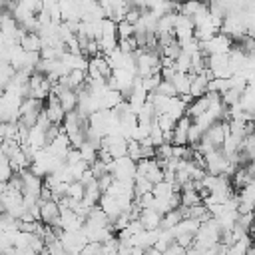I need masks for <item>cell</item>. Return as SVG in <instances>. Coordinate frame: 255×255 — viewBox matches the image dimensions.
<instances>
[{"label":"cell","mask_w":255,"mask_h":255,"mask_svg":"<svg viewBox=\"0 0 255 255\" xmlns=\"http://www.w3.org/2000/svg\"><path fill=\"white\" fill-rule=\"evenodd\" d=\"M155 92H159V94H163V96H169V98H171V96H177V90H175V86H173L169 80H161Z\"/></svg>","instance_id":"484cf974"},{"label":"cell","mask_w":255,"mask_h":255,"mask_svg":"<svg viewBox=\"0 0 255 255\" xmlns=\"http://www.w3.org/2000/svg\"><path fill=\"white\" fill-rule=\"evenodd\" d=\"M108 165H110V163H106L104 159H100V157H98L94 163H90V171H92V173H94V177L98 179V177H102V175L110 173V171H108Z\"/></svg>","instance_id":"cb8c5ba5"},{"label":"cell","mask_w":255,"mask_h":255,"mask_svg":"<svg viewBox=\"0 0 255 255\" xmlns=\"http://www.w3.org/2000/svg\"><path fill=\"white\" fill-rule=\"evenodd\" d=\"M163 255H187V249L175 241V243H171V245L163 251Z\"/></svg>","instance_id":"83f0119b"},{"label":"cell","mask_w":255,"mask_h":255,"mask_svg":"<svg viewBox=\"0 0 255 255\" xmlns=\"http://www.w3.org/2000/svg\"><path fill=\"white\" fill-rule=\"evenodd\" d=\"M193 120L189 116H181L177 122H175V128H173V145H189V128H191Z\"/></svg>","instance_id":"30bf717a"},{"label":"cell","mask_w":255,"mask_h":255,"mask_svg":"<svg viewBox=\"0 0 255 255\" xmlns=\"http://www.w3.org/2000/svg\"><path fill=\"white\" fill-rule=\"evenodd\" d=\"M78 149H80L82 159H84L88 165H90V163H94V161L98 159V151H100V147H98L96 143H92V141H88V139H86Z\"/></svg>","instance_id":"2e32d148"},{"label":"cell","mask_w":255,"mask_h":255,"mask_svg":"<svg viewBox=\"0 0 255 255\" xmlns=\"http://www.w3.org/2000/svg\"><path fill=\"white\" fill-rule=\"evenodd\" d=\"M207 108H209V98H207V94H203V96L195 98V100L187 106L185 116H189L191 120H195V118H199L201 114H205V112H207Z\"/></svg>","instance_id":"7c38bea8"},{"label":"cell","mask_w":255,"mask_h":255,"mask_svg":"<svg viewBox=\"0 0 255 255\" xmlns=\"http://www.w3.org/2000/svg\"><path fill=\"white\" fill-rule=\"evenodd\" d=\"M128 157L133 161L141 159V143L137 139H128Z\"/></svg>","instance_id":"7402d4cb"},{"label":"cell","mask_w":255,"mask_h":255,"mask_svg":"<svg viewBox=\"0 0 255 255\" xmlns=\"http://www.w3.org/2000/svg\"><path fill=\"white\" fill-rule=\"evenodd\" d=\"M151 189H153V183L147 177L135 173V177H133V195L135 197H141L145 193H151Z\"/></svg>","instance_id":"e0dca14e"},{"label":"cell","mask_w":255,"mask_h":255,"mask_svg":"<svg viewBox=\"0 0 255 255\" xmlns=\"http://www.w3.org/2000/svg\"><path fill=\"white\" fill-rule=\"evenodd\" d=\"M171 84L175 86L177 90V96H185L189 94V88H191V74H185V72H175Z\"/></svg>","instance_id":"5bb4252c"},{"label":"cell","mask_w":255,"mask_h":255,"mask_svg":"<svg viewBox=\"0 0 255 255\" xmlns=\"http://www.w3.org/2000/svg\"><path fill=\"white\" fill-rule=\"evenodd\" d=\"M181 219H183L181 209L179 207L177 209H171V211L163 213V217H161V229H173Z\"/></svg>","instance_id":"ac0fdd59"},{"label":"cell","mask_w":255,"mask_h":255,"mask_svg":"<svg viewBox=\"0 0 255 255\" xmlns=\"http://www.w3.org/2000/svg\"><path fill=\"white\" fill-rule=\"evenodd\" d=\"M231 48H233V40L227 34H223V32H217L211 38H207L205 42H201V50H203L205 56H211V54H229Z\"/></svg>","instance_id":"3957f363"},{"label":"cell","mask_w":255,"mask_h":255,"mask_svg":"<svg viewBox=\"0 0 255 255\" xmlns=\"http://www.w3.org/2000/svg\"><path fill=\"white\" fill-rule=\"evenodd\" d=\"M137 175L147 177L155 185V183L163 181V167L159 165V161L155 157H151V159H139L137 161Z\"/></svg>","instance_id":"5b68a950"},{"label":"cell","mask_w":255,"mask_h":255,"mask_svg":"<svg viewBox=\"0 0 255 255\" xmlns=\"http://www.w3.org/2000/svg\"><path fill=\"white\" fill-rule=\"evenodd\" d=\"M177 14L179 12H169V14L159 16V20H157V34H173Z\"/></svg>","instance_id":"9a60e30c"},{"label":"cell","mask_w":255,"mask_h":255,"mask_svg":"<svg viewBox=\"0 0 255 255\" xmlns=\"http://www.w3.org/2000/svg\"><path fill=\"white\" fill-rule=\"evenodd\" d=\"M175 122H177V120L171 118L169 114H157V116H155V124H157L163 131H171V129L175 128Z\"/></svg>","instance_id":"44dd1931"},{"label":"cell","mask_w":255,"mask_h":255,"mask_svg":"<svg viewBox=\"0 0 255 255\" xmlns=\"http://www.w3.org/2000/svg\"><path fill=\"white\" fill-rule=\"evenodd\" d=\"M207 68L211 70L213 78L233 76V70L229 66V54H211V56H207Z\"/></svg>","instance_id":"277c9868"},{"label":"cell","mask_w":255,"mask_h":255,"mask_svg":"<svg viewBox=\"0 0 255 255\" xmlns=\"http://www.w3.org/2000/svg\"><path fill=\"white\" fill-rule=\"evenodd\" d=\"M245 167H247V171H249V175L255 179V159H249L247 163H245Z\"/></svg>","instance_id":"f546056e"},{"label":"cell","mask_w":255,"mask_h":255,"mask_svg":"<svg viewBox=\"0 0 255 255\" xmlns=\"http://www.w3.org/2000/svg\"><path fill=\"white\" fill-rule=\"evenodd\" d=\"M133 34H135V24H131V22H128V20L118 22V40L131 38Z\"/></svg>","instance_id":"ffe728a7"},{"label":"cell","mask_w":255,"mask_h":255,"mask_svg":"<svg viewBox=\"0 0 255 255\" xmlns=\"http://www.w3.org/2000/svg\"><path fill=\"white\" fill-rule=\"evenodd\" d=\"M68 197H72V199H82L84 197V183L80 179L68 183Z\"/></svg>","instance_id":"d4e9b609"},{"label":"cell","mask_w":255,"mask_h":255,"mask_svg":"<svg viewBox=\"0 0 255 255\" xmlns=\"http://www.w3.org/2000/svg\"><path fill=\"white\" fill-rule=\"evenodd\" d=\"M44 114L50 120V124H64V120H66V110L62 108L60 100L54 94L48 96V102L44 106Z\"/></svg>","instance_id":"9c48e42d"},{"label":"cell","mask_w":255,"mask_h":255,"mask_svg":"<svg viewBox=\"0 0 255 255\" xmlns=\"http://www.w3.org/2000/svg\"><path fill=\"white\" fill-rule=\"evenodd\" d=\"M112 181H114V175H112V173H106V175H102V177H98V187L102 189V193H106V191L110 189V185H112Z\"/></svg>","instance_id":"f1b7e54d"},{"label":"cell","mask_w":255,"mask_h":255,"mask_svg":"<svg viewBox=\"0 0 255 255\" xmlns=\"http://www.w3.org/2000/svg\"><path fill=\"white\" fill-rule=\"evenodd\" d=\"M40 221L46 225H58L60 223V205L54 199H40ZM60 227V225H58Z\"/></svg>","instance_id":"ba28073f"},{"label":"cell","mask_w":255,"mask_h":255,"mask_svg":"<svg viewBox=\"0 0 255 255\" xmlns=\"http://www.w3.org/2000/svg\"><path fill=\"white\" fill-rule=\"evenodd\" d=\"M193 32H195V22L193 18L185 16V14H177V20H175V28H173V34L177 38V42H187L193 38Z\"/></svg>","instance_id":"8992f818"},{"label":"cell","mask_w":255,"mask_h":255,"mask_svg":"<svg viewBox=\"0 0 255 255\" xmlns=\"http://www.w3.org/2000/svg\"><path fill=\"white\" fill-rule=\"evenodd\" d=\"M44 100H36V98H24L22 104H20V120L18 124L26 126V128H32L36 126L40 114L44 112Z\"/></svg>","instance_id":"6da1fadb"},{"label":"cell","mask_w":255,"mask_h":255,"mask_svg":"<svg viewBox=\"0 0 255 255\" xmlns=\"http://www.w3.org/2000/svg\"><path fill=\"white\" fill-rule=\"evenodd\" d=\"M203 2H207V4H209V2H211V0H203Z\"/></svg>","instance_id":"1f68e13d"},{"label":"cell","mask_w":255,"mask_h":255,"mask_svg":"<svg viewBox=\"0 0 255 255\" xmlns=\"http://www.w3.org/2000/svg\"><path fill=\"white\" fill-rule=\"evenodd\" d=\"M241 96H243V92H239V90H235V88H227V90L221 94V100H223V104L229 108V106H237V104L241 102Z\"/></svg>","instance_id":"d6986e66"},{"label":"cell","mask_w":255,"mask_h":255,"mask_svg":"<svg viewBox=\"0 0 255 255\" xmlns=\"http://www.w3.org/2000/svg\"><path fill=\"white\" fill-rule=\"evenodd\" d=\"M227 133H229V122L227 120L225 122L221 120V122H215L211 128H207V131L203 133V139H207L215 147H221L223 141H225V137H227Z\"/></svg>","instance_id":"52a82bcc"},{"label":"cell","mask_w":255,"mask_h":255,"mask_svg":"<svg viewBox=\"0 0 255 255\" xmlns=\"http://www.w3.org/2000/svg\"><path fill=\"white\" fill-rule=\"evenodd\" d=\"M26 52H40L42 50V38L38 32H24L18 42Z\"/></svg>","instance_id":"4fadbf2b"},{"label":"cell","mask_w":255,"mask_h":255,"mask_svg":"<svg viewBox=\"0 0 255 255\" xmlns=\"http://www.w3.org/2000/svg\"><path fill=\"white\" fill-rule=\"evenodd\" d=\"M147 137H149V141H151L155 147H157V145H161V143H165L163 129H161L157 124H153V126H151V129H149V135H147Z\"/></svg>","instance_id":"603a6c76"},{"label":"cell","mask_w":255,"mask_h":255,"mask_svg":"<svg viewBox=\"0 0 255 255\" xmlns=\"http://www.w3.org/2000/svg\"><path fill=\"white\" fill-rule=\"evenodd\" d=\"M201 137H203V129L197 124H191V128H189V145L197 143Z\"/></svg>","instance_id":"4316f807"},{"label":"cell","mask_w":255,"mask_h":255,"mask_svg":"<svg viewBox=\"0 0 255 255\" xmlns=\"http://www.w3.org/2000/svg\"><path fill=\"white\" fill-rule=\"evenodd\" d=\"M141 255H163V253L159 249H155V247H147V249H143Z\"/></svg>","instance_id":"4dcf8cb0"},{"label":"cell","mask_w":255,"mask_h":255,"mask_svg":"<svg viewBox=\"0 0 255 255\" xmlns=\"http://www.w3.org/2000/svg\"><path fill=\"white\" fill-rule=\"evenodd\" d=\"M108 171H110L116 179L133 181V177H135V173H137V161L129 159L128 155H122V157H116V159L110 161Z\"/></svg>","instance_id":"7a4b0ae2"},{"label":"cell","mask_w":255,"mask_h":255,"mask_svg":"<svg viewBox=\"0 0 255 255\" xmlns=\"http://www.w3.org/2000/svg\"><path fill=\"white\" fill-rule=\"evenodd\" d=\"M161 217H163V213L157 211L155 207H145V209H141V213H139V221H141L143 229H149V231L161 227Z\"/></svg>","instance_id":"8fae6325"}]
</instances>
